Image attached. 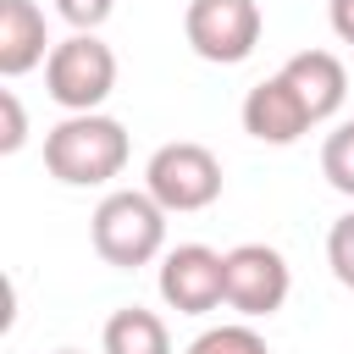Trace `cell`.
Instances as JSON below:
<instances>
[{
    "label": "cell",
    "instance_id": "6da1fadb",
    "mask_svg": "<svg viewBox=\"0 0 354 354\" xmlns=\"http://www.w3.org/2000/svg\"><path fill=\"white\" fill-rule=\"evenodd\" d=\"M44 171L66 188H105L127 171V127L105 111H66L44 133Z\"/></svg>",
    "mask_w": 354,
    "mask_h": 354
},
{
    "label": "cell",
    "instance_id": "7a4b0ae2",
    "mask_svg": "<svg viewBox=\"0 0 354 354\" xmlns=\"http://www.w3.org/2000/svg\"><path fill=\"white\" fill-rule=\"evenodd\" d=\"M88 238L94 254L116 271H138L149 260L166 254V210L149 188H116L94 205L88 216Z\"/></svg>",
    "mask_w": 354,
    "mask_h": 354
},
{
    "label": "cell",
    "instance_id": "3957f363",
    "mask_svg": "<svg viewBox=\"0 0 354 354\" xmlns=\"http://www.w3.org/2000/svg\"><path fill=\"white\" fill-rule=\"evenodd\" d=\"M221 160L210 144H194V138H171L149 155L144 166V188L160 199L166 216H194V210H210L221 199Z\"/></svg>",
    "mask_w": 354,
    "mask_h": 354
},
{
    "label": "cell",
    "instance_id": "277c9868",
    "mask_svg": "<svg viewBox=\"0 0 354 354\" xmlns=\"http://www.w3.org/2000/svg\"><path fill=\"white\" fill-rule=\"evenodd\" d=\"M44 88L61 111H100L116 88V50L94 33H72L44 61Z\"/></svg>",
    "mask_w": 354,
    "mask_h": 354
},
{
    "label": "cell",
    "instance_id": "5b68a950",
    "mask_svg": "<svg viewBox=\"0 0 354 354\" xmlns=\"http://www.w3.org/2000/svg\"><path fill=\"white\" fill-rule=\"evenodd\" d=\"M260 0H188L183 11V39L199 61L210 66H238L260 44Z\"/></svg>",
    "mask_w": 354,
    "mask_h": 354
},
{
    "label": "cell",
    "instance_id": "8992f818",
    "mask_svg": "<svg viewBox=\"0 0 354 354\" xmlns=\"http://www.w3.org/2000/svg\"><path fill=\"white\" fill-rule=\"evenodd\" d=\"M160 299L177 315H210L227 304V254L210 243H177L160 254Z\"/></svg>",
    "mask_w": 354,
    "mask_h": 354
},
{
    "label": "cell",
    "instance_id": "52a82bcc",
    "mask_svg": "<svg viewBox=\"0 0 354 354\" xmlns=\"http://www.w3.org/2000/svg\"><path fill=\"white\" fill-rule=\"evenodd\" d=\"M293 293V271L282 260V249L271 243H238L227 249V310H238L243 321L277 315Z\"/></svg>",
    "mask_w": 354,
    "mask_h": 354
},
{
    "label": "cell",
    "instance_id": "ba28073f",
    "mask_svg": "<svg viewBox=\"0 0 354 354\" xmlns=\"http://www.w3.org/2000/svg\"><path fill=\"white\" fill-rule=\"evenodd\" d=\"M243 133L254 138V144H271V149H288V144H299L310 127H315V116L304 111V100H299V88L277 72V77H266V83H254L249 94H243Z\"/></svg>",
    "mask_w": 354,
    "mask_h": 354
},
{
    "label": "cell",
    "instance_id": "9c48e42d",
    "mask_svg": "<svg viewBox=\"0 0 354 354\" xmlns=\"http://www.w3.org/2000/svg\"><path fill=\"white\" fill-rule=\"evenodd\" d=\"M50 33H44V11L33 0H0V77H28L33 66L50 61Z\"/></svg>",
    "mask_w": 354,
    "mask_h": 354
},
{
    "label": "cell",
    "instance_id": "30bf717a",
    "mask_svg": "<svg viewBox=\"0 0 354 354\" xmlns=\"http://www.w3.org/2000/svg\"><path fill=\"white\" fill-rule=\"evenodd\" d=\"M282 77L299 88V100H304V111L315 122H332L343 111V100H348V72H343V61L332 50H299V55H288Z\"/></svg>",
    "mask_w": 354,
    "mask_h": 354
},
{
    "label": "cell",
    "instance_id": "8fae6325",
    "mask_svg": "<svg viewBox=\"0 0 354 354\" xmlns=\"http://www.w3.org/2000/svg\"><path fill=\"white\" fill-rule=\"evenodd\" d=\"M100 348L105 354H171V332L155 310L122 304V310H111V321L100 332Z\"/></svg>",
    "mask_w": 354,
    "mask_h": 354
},
{
    "label": "cell",
    "instance_id": "7c38bea8",
    "mask_svg": "<svg viewBox=\"0 0 354 354\" xmlns=\"http://www.w3.org/2000/svg\"><path fill=\"white\" fill-rule=\"evenodd\" d=\"M183 354H271V348H266V337H260L249 321H221V326L199 332Z\"/></svg>",
    "mask_w": 354,
    "mask_h": 354
},
{
    "label": "cell",
    "instance_id": "4fadbf2b",
    "mask_svg": "<svg viewBox=\"0 0 354 354\" xmlns=\"http://www.w3.org/2000/svg\"><path fill=\"white\" fill-rule=\"evenodd\" d=\"M321 177H326L337 194L354 199V122H337V127L326 133V144H321Z\"/></svg>",
    "mask_w": 354,
    "mask_h": 354
},
{
    "label": "cell",
    "instance_id": "5bb4252c",
    "mask_svg": "<svg viewBox=\"0 0 354 354\" xmlns=\"http://www.w3.org/2000/svg\"><path fill=\"white\" fill-rule=\"evenodd\" d=\"M326 266H332V277L354 293V210L332 221V232H326Z\"/></svg>",
    "mask_w": 354,
    "mask_h": 354
},
{
    "label": "cell",
    "instance_id": "9a60e30c",
    "mask_svg": "<svg viewBox=\"0 0 354 354\" xmlns=\"http://www.w3.org/2000/svg\"><path fill=\"white\" fill-rule=\"evenodd\" d=\"M22 144H28V111L17 88H0V155H17Z\"/></svg>",
    "mask_w": 354,
    "mask_h": 354
},
{
    "label": "cell",
    "instance_id": "2e32d148",
    "mask_svg": "<svg viewBox=\"0 0 354 354\" xmlns=\"http://www.w3.org/2000/svg\"><path fill=\"white\" fill-rule=\"evenodd\" d=\"M55 11H61V22H72V33H94L116 11V0H55Z\"/></svg>",
    "mask_w": 354,
    "mask_h": 354
},
{
    "label": "cell",
    "instance_id": "e0dca14e",
    "mask_svg": "<svg viewBox=\"0 0 354 354\" xmlns=\"http://www.w3.org/2000/svg\"><path fill=\"white\" fill-rule=\"evenodd\" d=\"M326 22L343 44H354V0H326Z\"/></svg>",
    "mask_w": 354,
    "mask_h": 354
},
{
    "label": "cell",
    "instance_id": "ac0fdd59",
    "mask_svg": "<svg viewBox=\"0 0 354 354\" xmlns=\"http://www.w3.org/2000/svg\"><path fill=\"white\" fill-rule=\"evenodd\" d=\"M55 354H83V348H55Z\"/></svg>",
    "mask_w": 354,
    "mask_h": 354
}]
</instances>
